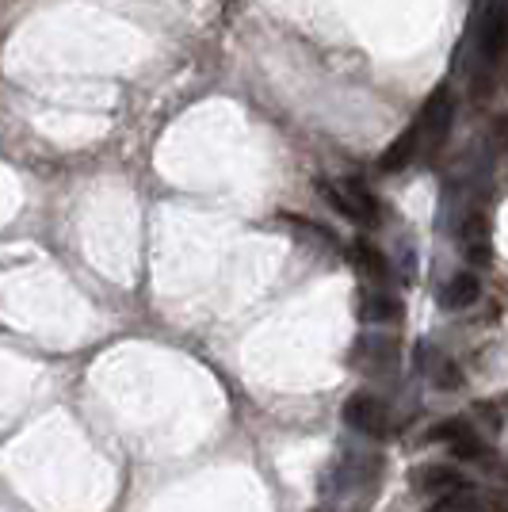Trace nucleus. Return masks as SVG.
Here are the masks:
<instances>
[{
    "instance_id": "obj_6",
    "label": "nucleus",
    "mask_w": 508,
    "mask_h": 512,
    "mask_svg": "<svg viewBox=\"0 0 508 512\" xmlns=\"http://www.w3.org/2000/svg\"><path fill=\"white\" fill-rule=\"evenodd\" d=\"M478 299H482V276H474V272H459V276H451L444 283V291H440V306L451 310V314L478 306Z\"/></svg>"
},
{
    "instance_id": "obj_8",
    "label": "nucleus",
    "mask_w": 508,
    "mask_h": 512,
    "mask_svg": "<svg viewBox=\"0 0 508 512\" xmlns=\"http://www.w3.org/2000/svg\"><path fill=\"white\" fill-rule=\"evenodd\" d=\"M421 153H424L421 150V134H417V127L409 123V127H405L402 134H398V138L386 146V153L379 157V169L382 172H402L405 165H413Z\"/></svg>"
},
{
    "instance_id": "obj_5",
    "label": "nucleus",
    "mask_w": 508,
    "mask_h": 512,
    "mask_svg": "<svg viewBox=\"0 0 508 512\" xmlns=\"http://www.w3.org/2000/svg\"><path fill=\"white\" fill-rule=\"evenodd\" d=\"M340 195H344V203H348V214H352V222H360V226H379V199L363 188V180H337Z\"/></svg>"
},
{
    "instance_id": "obj_14",
    "label": "nucleus",
    "mask_w": 508,
    "mask_h": 512,
    "mask_svg": "<svg viewBox=\"0 0 508 512\" xmlns=\"http://www.w3.org/2000/svg\"><path fill=\"white\" fill-rule=\"evenodd\" d=\"M398 264H402L405 283H413V279H417V256H413V249H409V245H398Z\"/></svg>"
},
{
    "instance_id": "obj_1",
    "label": "nucleus",
    "mask_w": 508,
    "mask_h": 512,
    "mask_svg": "<svg viewBox=\"0 0 508 512\" xmlns=\"http://www.w3.org/2000/svg\"><path fill=\"white\" fill-rule=\"evenodd\" d=\"M474 96H489V88L501 73V58L508 50V0H478L474 4Z\"/></svg>"
},
{
    "instance_id": "obj_12",
    "label": "nucleus",
    "mask_w": 508,
    "mask_h": 512,
    "mask_svg": "<svg viewBox=\"0 0 508 512\" xmlns=\"http://www.w3.org/2000/svg\"><path fill=\"white\" fill-rule=\"evenodd\" d=\"M428 375H432L436 390H463V371H459L455 360H436L428 367Z\"/></svg>"
},
{
    "instance_id": "obj_11",
    "label": "nucleus",
    "mask_w": 508,
    "mask_h": 512,
    "mask_svg": "<svg viewBox=\"0 0 508 512\" xmlns=\"http://www.w3.org/2000/svg\"><path fill=\"white\" fill-rule=\"evenodd\" d=\"M428 512H501V509H497L493 501H486V497L470 493V486H463V490L436 497V505H432Z\"/></svg>"
},
{
    "instance_id": "obj_7",
    "label": "nucleus",
    "mask_w": 508,
    "mask_h": 512,
    "mask_svg": "<svg viewBox=\"0 0 508 512\" xmlns=\"http://www.w3.org/2000/svg\"><path fill=\"white\" fill-rule=\"evenodd\" d=\"M463 253L474 264H489V211L486 207H470L463 226Z\"/></svg>"
},
{
    "instance_id": "obj_2",
    "label": "nucleus",
    "mask_w": 508,
    "mask_h": 512,
    "mask_svg": "<svg viewBox=\"0 0 508 512\" xmlns=\"http://www.w3.org/2000/svg\"><path fill=\"white\" fill-rule=\"evenodd\" d=\"M451 119H455V96H451V88L440 85L428 100H424L421 115L413 119V127L421 134V150H436V146H444V138L451 134Z\"/></svg>"
},
{
    "instance_id": "obj_13",
    "label": "nucleus",
    "mask_w": 508,
    "mask_h": 512,
    "mask_svg": "<svg viewBox=\"0 0 508 512\" xmlns=\"http://www.w3.org/2000/svg\"><path fill=\"white\" fill-rule=\"evenodd\" d=\"M463 436H470V428H466L463 417L440 421V425H432V432H428V440H436V444H455V440H463Z\"/></svg>"
},
{
    "instance_id": "obj_9",
    "label": "nucleus",
    "mask_w": 508,
    "mask_h": 512,
    "mask_svg": "<svg viewBox=\"0 0 508 512\" xmlns=\"http://www.w3.org/2000/svg\"><path fill=\"white\" fill-rule=\"evenodd\" d=\"M348 260H352V268L367 279L390 276V260H386V253H382L379 245H371L367 237H356V241L348 245Z\"/></svg>"
},
{
    "instance_id": "obj_4",
    "label": "nucleus",
    "mask_w": 508,
    "mask_h": 512,
    "mask_svg": "<svg viewBox=\"0 0 508 512\" xmlns=\"http://www.w3.org/2000/svg\"><path fill=\"white\" fill-rule=\"evenodd\" d=\"M409 486L417 493H432V497H444V493H455L466 486L463 470H455L451 463H424L409 474Z\"/></svg>"
},
{
    "instance_id": "obj_10",
    "label": "nucleus",
    "mask_w": 508,
    "mask_h": 512,
    "mask_svg": "<svg viewBox=\"0 0 508 512\" xmlns=\"http://www.w3.org/2000/svg\"><path fill=\"white\" fill-rule=\"evenodd\" d=\"M402 299L390 295V291H363L360 295V318L363 321H379V325H398L402 321Z\"/></svg>"
},
{
    "instance_id": "obj_15",
    "label": "nucleus",
    "mask_w": 508,
    "mask_h": 512,
    "mask_svg": "<svg viewBox=\"0 0 508 512\" xmlns=\"http://www.w3.org/2000/svg\"><path fill=\"white\" fill-rule=\"evenodd\" d=\"M493 150H508V111L493 119Z\"/></svg>"
},
{
    "instance_id": "obj_3",
    "label": "nucleus",
    "mask_w": 508,
    "mask_h": 512,
    "mask_svg": "<svg viewBox=\"0 0 508 512\" xmlns=\"http://www.w3.org/2000/svg\"><path fill=\"white\" fill-rule=\"evenodd\" d=\"M340 417H344V425L348 428H356V432H363V436H375V440H382V436L390 432L386 406H382V398H375L371 390L348 394L344 406H340Z\"/></svg>"
}]
</instances>
